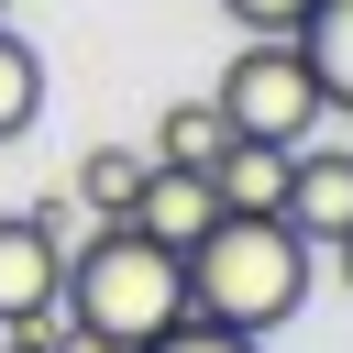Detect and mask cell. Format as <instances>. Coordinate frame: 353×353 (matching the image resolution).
<instances>
[{
    "instance_id": "30bf717a",
    "label": "cell",
    "mask_w": 353,
    "mask_h": 353,
    "mask_svg": "<svg viewBox=\"0 0 353 353\" xmlns=\"http://www.w3.org/2000/svg\"><path fill=\"white\" fill-rule=\"evenodd\" d=\"M33 121H44V55L0 22V143H22Z\"/></svg>"
},
{
    "instance_id": "ba28073f",
    "label": "cell",
    "mask_w": 353,
    "mask_h": 353,
    "mask_svg": "<svg viewBox=\"0 0 353 353\" xmlns=\"http://www.w3.org/2000/svg\"><path fill=\"white\" fill-rule=\"evenodd\" d=\"M210 199H221V210H243V221H254V210H276V199H287V143H243V132H232V143L210 154Z\"/></svg>"
},
{
    "instance_id": "3957f363",
    "label": "cell",
    "mask_w": 353,
    "mask_h": 353,
    "mask_svg": "<svg viewBox=\"0 0 353 353\" xmlns=\"http://www.w3.org/2000/svg\"><path fill=\"white\" fill-rule=\"evenodd\" d=\"M210 99H221V121H232L243 143H287V154H298V143L320 132V77H309L298 33H243Z\"/></svg>"
},
{
    "instance_id": "5b68a950",
    "label": "cell",
    "mask_w": 353,
    "mask_h": 353,
    "mask_svg": "<svg viewBox=\"0 0 353 353\" xmlns=\"http://www.w3.org/2000/svg\"><path fill=\"white\" fill-rule=\"evenodd\" d=\"M276 221L298 232V243H342L353 232V143H298L287 154V199H276Z\"/></svg>"
},
{
    "instance_id": "52a82bcc",
    "label": "cell",
    "mask_w": 353,
    "mask_h": 353,
    "mask_svg": "<svg viewBox=\"0 0 353 353\" xmlns=\"http://www.w3.org/2000/svg\"><path fill=\"white\" fill-rule=\"evenodd\" d=\"M232 143V121H221V99H165L154 110V132H143V165H188V176H210V154Z\"/></svg>"
},
{
    "instance_id": "7c38bea8",
    "label": "cell",
    "mask_w": 353,
    "mask_h": 353,
    "mask_svg": "<svg viewBox=\"0 0 353 353\" xmlns=\"http://www.w3.org/2000/svg\"><path fill=\"white\" fill-rule=\"evenodd\" d=\"M143 353H265V342H254V331H221V320H199V309H188V320H165Z\"/></svg>"
},
{
    "instance_id": "9c48e42d",
    "label": "cell",
    "mask_w": 353,
    "mask_h": 353,
    "mask_svg": "<svg viewBox=\"0 0 353 353\" xmlns=\"http://www.w3.org/2000/svg\"><path fill=\"white\" fill-rule=\"evenodd\" d=\"M298 55H309V77H320V110H353V0H309Z\"/></svg>"
},
{
    "instance_id": "9a60e30c",
    "label": "cell",
    "mask_w": 353,
    "mask_h": 353,
    "mask_svg": "<svg viewBox=\"0 0 353 353\" xmlns=\"http://www.w3.org/2000/svg\"><path fill=\"white\" fill-rule=\"evenodd\" d=\"M0 22H11V0H0Z\"/></svg>"
},
{
    "instance_id": "8fae6325",
    "label": "cell",
    "mask_w": 353,
    "mask_h": 353,
    "mask_svg": "<svg viewBox=\"0 0 353 353\" xmlns=\"http://www.w3.org/2000/svg\"><path fill=\"white\" fill-rule=\"evenodd\" d=\"M132 188H143V143H88V154H77V199H88L99 221H121Z\"/></svg>"
},
{
    "instance_id": "6da1fadb",
    "label": "cell",
    "mask_w": 353,
    "mask_h": 353,
    "mask_svg": "<svg viewBox=\"0 0 353 353\" xmlns=\"http://www.w3.org/2000/svg\"><path fill=\"white\" fill-rule=\"evenodd\" d=\"M55 309H66V353H143L165 320H188V265L132 221H99L88 243H66Z\"/></svg>"
},
{
    "instance_id": "5bb4252c",
    "label": "cell",
    "mask_w": 353,
    "mask_h": 353,
    "mask_svg": "<svg viewBox=\"0 0 353 353\" xmlns=\"http://www.w3.org/2000/svg\"><path fill=\"white\" fill-rule=\"evenodd\" d=\"M331 265H342V287H353V232H342V243H331Z\"/></svg>"
},
{
    "instance_id": "8992f818",
    "label": "cell",
    "mask_w": 353,
    "mask_h": 353,
    "mask_svg": "<svg viewBox=\"0 0 353 353\" xmlns=\"http://www.w3.org/2000/svg\"><path fill=\"white\" fill-rule=\"evenodd\" d=\"M143 243H165V254H188L210 221H221V199H210V176H188V165H143V188H132V210H121Z\"/></svg>"
},
{
    "instance_id": "4fadbf2b",
    "label": "cell",
    "mask_w": 353,
    "mask_h": 353,
    "mask_svg": "<svg viewBox=\"0 0 353 353\" xmlns=\"http://www.w3.org/2000/svg\"><path fill=\"white\" fill-rule=\"evenodd\" d=\"M221 11H232L243 33H298V22H309V0H221Z\"/></svg>"
},
{
    "instance_id": "277c9868",
    "label": "cell",
    "mask_w": 353,
    "mask_h": 353,
    "mask_svg": "<svg viewBox=\"0 0 353 353\" xmlns=\"http://www.w3.org/2000/svg\"><path fill=\"white\" fill-rule=\"evenodd\" d=\"M55 287H66V199H44V210H0V331L44 320Z\"/></svg>"
},
{
    "instance_id": "7a4b0ae2",
    "label": "cell",
    "mask_w": 353,
    "mask_h": 353,
    "mask_svg": "<svg viewBox=\"0 0 353 353\" xmlns=\"http://www.w3.org/2000/svg\"><path fill=\"white\" fill-rule=\"evenodd\" d=\"M176 265H188V309H199V320H221V331H254V342H265V331H287V320L309 309L320 243H298L276 210H254V221H243V210H221Z\"/></svg>"
}]
</instances>
